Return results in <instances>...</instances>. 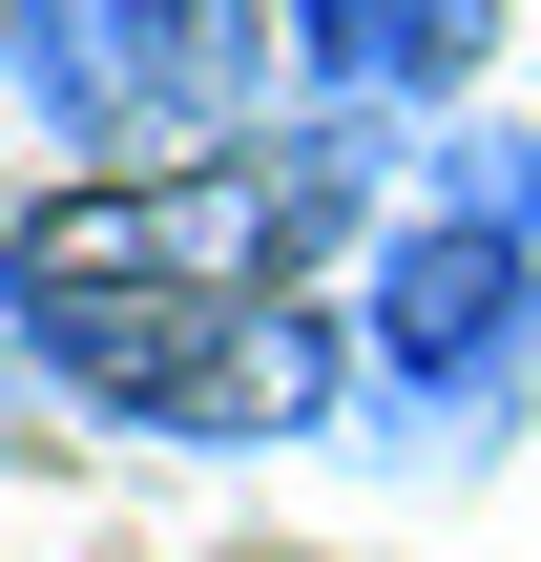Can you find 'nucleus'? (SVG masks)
<instances>
[{
  "mask_svg": "<svg viewBox=\"0 0 541 562\" xmlns=\"http://www.w3.org/2000/svg\"><path fill=\"white\" fill-rule=\"evenodd\" d=\"M354 417L375 459H500L541 417V209L417 188L354 271Z\"/></svg>",
  "mask_w": 541,
  "mask_h": 562,
  "instance_id": "nucleus-1",
  "label": "nucleus"
},
{
  "mask_svg": "<svg viewBox=\"0 0 541 562\" xmlns=\"http://www.w3.org/2000/svg\"><path fill=\"white\" fill-rule=\"evenodd\" d=\"M42 396H83L104 438H188V459H292L354 417V313L313 292H125V313H42L21 334Z\"/></svg>",
  "mask_w": 541,
  "mask_h": 562,
  "instance_id": "nucleus-2",
  "label": "nucleus"
},
{
  "mask_svg": "<svg viewBox=\"0 0 541 562\" xmlns=\"http://www.w3.org/2000/svg\"><path fill=\"white\" fill-rule=\"evenodd\" d=\"M500 21H521V0H271L292 83H313V104H354V125H417V146L500 83Z\"/></svg>",
  "mask_w": 541,
  "mask_h": 562,
  "instance_id": "nucleus-3",
  "label": "nucleus"
},
{
  "mask_svg": "<svg viewBox=\"0 0 541 562\" xmlns=\"http://www.w3.org/2000/svg\"><path fill=\"white\" fill-rule=\"evenodd\" d=\"M0 375H21V313H0Z\"/></svg>",
  "mask_w": 541,
  "mask_h": 562,
  "instance_id": "nucleus-4",
  "label": "nucleus"
}]
</instances>
